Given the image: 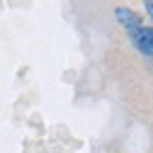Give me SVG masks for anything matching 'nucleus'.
Instances as JSON below:
<instances>
[{
	"instance_id": "obj_1",
	"label": "nucleus",
	"mask_w": 153,
	"mask_h": 153,
	"mask_svg": "<svg viewBox=\"0 0 153 153\" xmlns=\"http://www.w3.org/2000/svg\"><path fill=\"white\" fill-rule=\"evenodd\" d=\"M130 41H132V45L136 47L140 53L153 57V28L140 26L138 30H132L130 32Z\"/></svg>"
},
{
	"instance_id": "obj_2",
	"label": "nucleus",
	"mask_w": 153,
	"mask_h": 153,
	"mask_svg": "<svg viewBox=\"0 0 153 153\" xmlns=\"http://www.w3.org/2000/svg\"><path fill=\"white\" fill-rule=\"evenodd\" d=\"M115 17H117V22H119L128 32L138 30V28H140V24H143L140 15H138V13H134V11H132V9H128V7H117V9H115Z\"/></svg>"
},
{
	"instance_id": "obj_3",
	"label": "nucleus",
	"mask_w": 153,
	"mask_h": 153,
	"mask_svg": "<svg viewBox=\"0 0 153 153\" xmlns=\"http://www.w3.org/2000/svg\"><path fill=\"white\" fill-rule=\"evenodd\" d=\"M145 11H147V15L153 19V0H147V2H145Z\"/></svg>"
}]
</instances>
